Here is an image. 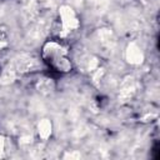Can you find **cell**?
I'll use <instances>...</instances> for the list:
<instances>
[{
    "label": "cell",
    "instance_id": "cell-2",
    "mask_svg": "<svg viewBox=\"0 0 160 160\" xmlns=\"http://www.w3.org/2000/svg\"><path fill=\"white\" fill-rule=\"evenodd\" d=\"M60 18H61V24H62V29L69 31V30H74L79 26V20L74 12V10L70 6H61L60 8Z\"/></svg>",
    "mask_w": 160,
    "mask_h": 160
},
{
    "label": "cell",
    "instance_id": "cell-8",
    "mask_svg": "<svg viewBox=\"0 0 160 160\" xmlns=\"http://www.w3.org/2000/svg\"><path fill=\"white\" fill-rule=\"evenodd\" d=\"M81 155L79 151H72V152H66L64 155V159H80Z\"/></svg>",
    "mask_w": 160,
    "mask_h": 160
},
{
    "label": "cell",
    "instance_id": "cell-5",
    "mask_svg": "<svg viewBox=\"0 0 160 160\" xmlns=\"http://www.w3.org/2000/svg\"><path fill=\"white\" fill-rule=\"evenodd\" d=\"M99 38L101 44H104L108 48H112L115 45V38L109 29H101L99 32Z\"/></svg>",
    "mask_w": 160,
    "mask_h": 160
},
{
    "label": "cell",
    "instance_id": "cell-9",
    "mask_svg": "<svg viewBox=\"0 0 160 160\" xmlns=\"http://www.w3.org/2000/svg\"><path fill=\"white\" fill-rule=\"evenodd\" d=\"M2 151H4V138L0 135V156L2 155Z\"/></svg>",
    "mask_w": 160,
    "mask_h": 160
},
{
    "label": "cell",
    "instance_id": "cell-1",
    "mask_svg": "<svg viewBox=\"0 0 160 160\" xmlns=\"http://www.w3.org/2000/svg\"><path fill=\"white\" fill-rule=\"evenodd\" d=\"M64 54H65V50H62L55 42L48 44V46L45 48V56L49 58L59 70L68 71L70 69V62L64 58Z\"/></svg>",
    "mask_w": 160,
    "mask_h": 160
},
{
    "label": "cell",
    "instance_id": "cell-7",
    "mask_svg": "<svg viewBox=\"0 0 160 160\" xmlns=\"http://www.w3.org/2000/svg\"><path fill=\"white\" fill-rule=\"evenodd\" d=\"M14 78H15L14 70H6V71L2 74L1 80H2V82H11V81L14 80Z\"/></svg>",
    "mask_w": 160,
    "mask_h": 160
},
{
    "label": "cell",
    "instance_id": "cell-3",
    "mask_svg": "<svg viewBox=\"0 0 160 160\" xmlns=\"http://www.w3.org/2000/svg\"><path fill=\"white\" fill-rule=\"evenodd\" d=\"M126 60L132 65H139L144 60V54L141 49L135 42H130L126 48Z\"/></svg>",
    "mask_w": 160,
    "mask_h": 160
},
{
    "label": "cell",
    "instance_id": "cell-4",
    "mask_svg": "<svg viewBox=\"0 0 160 160\" xmlns=\"http://www.w3.org/2000/svg\"><path fill=\"white\" fill-rule=\"evenodd\" d=\"M135 89H136V86H135V80H134L132 78H126V79L121 82V88H120V95H119V98H120L122 101L129 100V99L134 95Z\"/></svg>",
    "mask_w": 160,
    "mask_h": 160
},
{
    "label": "cell",
    "instance_id": "cell-6",
    "mask_svg": "<svg viewBox=\"0 0 160 160\" xmlns=\"http://www.w3.org/2000/svg\"><path fill=\"white\" fill-rule=\"evenodd\" d=\"M38 129H39V135H40V138L44 139V140H46V139L50 136V134H51V122H50V120L42 119V120L39 122Z\"/></svg>",
    "mask_w": 160,
    "mask_h": 160
}]
</instances>
